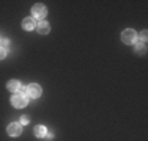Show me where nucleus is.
Masks as SVG:
<instances>
[{
  "mask_svg": "<svg viewBox=\"0 0 148 141\" xmlns=\"http://www.w3.org/2000/svg\"><path fill=\"white\" fill-rule=\"evenodd\" d=\"M27 94H29L30 97H33V99L40 97L41 96V86H40V85H36V83H32L30 86L27 88Z\"/></svg>",
  "mask_w": 148,
  "mask_h": 141,
  "instance_id": "obj_5",
  "label": "nucleus"
},
{
  "mask_svg": "<svg viewBox=\"0 0 148 141\" xmlns=\"http://www.w3.org/2000/svg\"><path fill=\"white\" fill-rule=\"evenodd\" d=\"M21 122H22V124H27V122H29V118H25V116H22V118H21Z\"/></svg>",
  "mask_w": 148,
  "mask_h": 141,
  "instance_id": "obj_15",
  "label": "nucleus"
},
{
  "mask_svg": "<svg viewBox=\"0 0 148 141\" xmlns=\"http://www.w3.org/2000/svg\"><path fill=\"white\" fill-rule=\"evenodd\" d=\"M49 31H51V25H49L46 20H43V22H40L38 24V33H41V35H47Z\"/></svg>",
  "mask_w": 148,
  "mask_h": 141,
  "instance_id": "obj_7",
  "label": "nucleus"
},
{
  "mask_svg": "<svg viewBox=\"0 0 148 141\" xmlns=\"http://www.w3.org/2000/svg\"><path fill=\"white\" fill-rule=\"evenodd\" d=\"M22 27L25 30H33L36 28V22H35V17H27V19L22 20Z\"/></svg>",
  "mask_w": 148,
  "mask_h": 141,
  "instance_id": "obj_6",
  "label": "nucleus"
},
{
  "mask_svg": "<svg viewBox=\"0 0 148 141\" xmlns=\"http://www.w3.org/2000/svg\"><path fill=\"white\" fill-rule=\"evenodd\" d=\"M147 36H148V33H147V31H142V33H140V39H142L143 44H145V41H147Z\"/></svg>",
  "mask_w": 148,
  "mask_h": 141,
  "instance_id": "obj_12",
  "label": "nucleus"
},
{
  "mask_svg": "<svg viewBox=\"0 0 148 141\" xmlns=\"http://www.w3.org/2000/svg\"><path fill=\"white\" fill-rule=\"evenodd\" d=\"M5 56H6V49L0 47V60H3Z\"/></svg>",
  "mask_w": 148,
  "mask_h": 141,
  "instance_id": "obj_13",
  "label": "nucleus"
},
{
  "mask_svg": "<svg viewBox=\"0 0 148 141\" xmlns=\"http://www.w3.org/2000/svg\"><path fill=\"white\" fill-rule=\"evenodd\" d=\"M35 135L40 136V138L46 136V135H47V132H46V127H44V125H36V127H35Z\"/></svg>",
  "mask_w": 148,
  "mask_h": 141,
  "instance_id": "obj_8",
  "label": "nucleus"
},
{
  "mask_svg": "<svg viewBox=\"0 0 148 141\" xmlns=\"http://www.w3.org/2000/svg\"><path fill=\"white\" fill-rule=\"evenodd\" d=\"M11 104L14 105L16 108H22V107H25V105L29 104V97H27V94L16 93L14 96L11 97Z\"/></svg>",
  "mask_w": 148,
  "mask_h": 141,
  "instance_id": "obj_1",
  "label": "nucleus"
},
{
  "mask_svg": "<svg viewBox=\"0 0 148 141\" xmlns=\"http://www.w3.org/2000/svg\"><path fill=\"white\" fill-rule=\"evenodd\" d=\"M32 14L35 17H38V19H43V17H46V14H47V9H46V6L43 3H38V5H35L32 8Z\"/></svg>",
  "mask_w": 148,
  "mask_h": 141,
  "instance_id": "obj_3",
  "label": "nucleus"
},
{
  "mask_svg": "<svg viewBox=\"0 0 148 141\" xmlns=\"http://www.w3.org/2000/svg\"><path fill=\"white\" fill-rule=\"evenodd\" d=\"M17 93H19V94H27V89H25V88H19Z\"/></svg>",
  "mask_w": 148,
  "mask_h": 141,
  "instance_id": "obj_14",
  "label": "nucleus"
},
{
  "mask_svg": "<svg viewBox=\"0 0 148 141\" xmlns=\"http://www.w3.org/2000/svg\"><path fill=\"white\" fill-rule=\"evenodd\" d=\"M8 44H10V41H8V39H0V47L6 49V47H8Z\"/></svg>",
  "mask_w": 148,
  "mask_h": 141,
  "instance_id": "obj_11",
  "label": "nucleus"
},
{
  "mask_svg": "<svg viewBox=\"0 0 148 141\" xmlns=\"http://www.w3.org/2000/svg\"><path fill=\"white\" fill-rule=\"evenodd\" d=\"M147 52V45L143 44V42H140V44H136V54H145Z\"/></svg>",
  "mask_w": 148,
  "mask_h": 141,
  "instance_id": "obj_10",
  "label": "nucleus"
},
{
  "mask_svg": "<svg viewBox=\"0 0 148 141\" xmlns=\"http://www.w3.org/2000/svg\"><path fill=\"white\" fill-rule=\"evenodd\" d=\"M121 39L125 44H134L137 41V33L134 30H131V28H128V30H125L121 33Z\"/></svg>",
  "mask_w": 148,
  "mask_h": 141,
  "instance_id": "obj_2",
  "label": "nucleus"
},
{
  "mask_svg": "<svg viewBox=\"0 0 148 141\" xmlns=\"http://www.w3.org/2000/svg\"><path fill=\"white\" fill-rule=\"evenodd\" d=\"M6 132H8L10 136H19L22 133V125L19 122H11L8 125V129H6Z\"/></svg>",
  "mask_w": 148,
  "mask_h": 141,
  "instance_id": "obj_4",
  "label": "nucleus"
},
{
  "mask_svg": "<svg viewBox=\"0 0 148 141\" xmlns=\"http://www.w3.org/2000/svg\"><path fill=\"white\" fill-rule=\"evenodd\" d=\"M6 88H8L10 91H17L21 88V83L17 82V80H11V82H8V85H6Z\"/></svg>",
  "mask_w": 148,
  "mask_h": 141,
  "instance_id": "obj_9",
  "label": "nucleus"
}]
</instances>
